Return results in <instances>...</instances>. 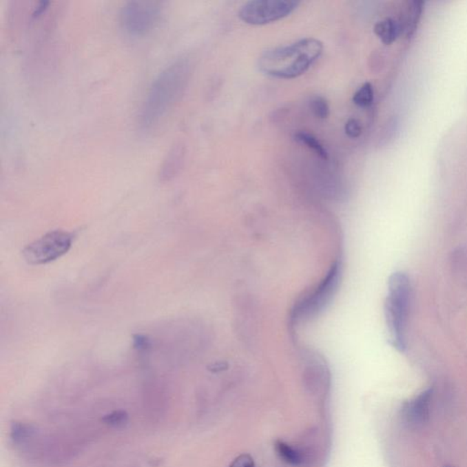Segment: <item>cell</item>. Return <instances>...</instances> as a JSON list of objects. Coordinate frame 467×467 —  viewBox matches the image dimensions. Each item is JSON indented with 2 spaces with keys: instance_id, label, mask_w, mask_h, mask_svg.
<instances>
[{
  "instance_id": "1",
  "label": "cell",
  "mask_w": 467,
  "mask_h": 467,
  "mask_svg": "<svg viewBox=\"0 0 467 467\" xmlns=\"http://www.w3.org/2000/svg\"><path fill=\"white\" fill-rule=\"evenodd\" d=\"M189 73V63L185 59H179L154 79L138 114L141 131L148 133L161 125L181 98Z\"/></svg>"
},
{
  "instance_id": "2",
  "label": "cell",
  "mask_w": 467,
  "mask_h": 467,
  "mask_svg": "<svg viewBox=\"0 0 467 467\" xmlns=\"http://www.w3.org/2000/svg\"><path fill=\"white\" fill-rule=\"evenodd\" d=\"M322 42L314 38L300 39L287 46L267 50L260 56L258 68L264 74L282 80L296 79L308 72L322 55Z\"/></svg>"
},
{
  "instance_id": "3",
  "label": "cell",
  "mask_w": 467,
  "mask_h": 467,
  "mask_svg": "<svg viewBox=\"0 0 467 467\" xmlns=\"http://www.w3.org/2000/svg\"><path fill=\"white\" fill-rule=\"evenodd\" d=\"M411 297L412 287L408 276L404 272L393 273L388 284L385 318L391 344L400 353L406 350V326Z\"/></svg>"
},
{
  "instance_id": "4",
  "label": "cell",
  "mask_w": 467,
  "mask_h": 467,
  "mask_svg": "<svg viewBox=\"0 0 467 467\" xmlns=\"http://www.w3.org/2000/svg\"><path fill=\"white\" fill-rule=\"evenodd\" d=\"M342 277V263L336 260L316 288L295 303L291 313L292 326L309 322L322 313L333 300Z\"/></svg>"
},
{
  "instance_id": "5",
  "label": "cell",
  "mask_w": 467,
  "mask_h": 467,
  "mask_svg": "<svg viewBox=\"0 0 467 467\" xmlns=\"http://www.w3.org/2000/svg\"><path fill=\"white\" fill-rule=\"evenodd\" d=\"M162 4L156 1H130L121 10L120 24L129 36L143 37L156 29L161 21Z\"/></svg>"
},
{
  "instance_id": "6",
  "label": "cell",
  "mask_w": 467,
  "mask_h": 467,
  "mask_svg": "<svg viewBox=\"0 0 467 467\" xmlns=\"http://www.w3.org/2000/svg\"><path fill=\"white\" fill-rule=\"evenodd\" d=\"M73 239L72 233L54 230L25 247L22 256L30 265H45L67 254L72 249Z\"/></svg>"
},
{
  "instance_id": "7",
  "label": "cell",
  "mask_w": 467,
  "mask_h": 467,
  "mask_svg": "<svg viewBox=\"0 0 467 467\" xmlns=\"http://www.w3.org/2000/svg\"><path fill=\"white\" fill-rule=\"evenodd\" d=\"M299 5L294 0H253L242 6L238 17L245 23L262 26L291 15Z\"/></svg>"
},
{
  "instance_id": "8",
  "label": "cell",
  "mask_w": 467,
  "mask_h": 467,
  "mask_svg": "<svg viewBox=\"0 0 467 467\" xmlns=\"http://www.w3.org/2000/svg\"><path fill=\"white\" fill-rule=\"evenodd\" d=\"M433 395L434 390L430 388L412 400L405 402L402 408V416L404 423L416 428L428 423Z\"/></svg>"
},
{
  "instance_id": "9",
  "label": "cell",
  "mask_w": 467,
  "mask_h": 467,
  "mask_svg": "<svg viewBox=\"0 0 467 467\" xmlns=\"http://www.w3.org/2000/svg\"><path fill=\"white\" fill-rule=\"evenodd\" d=\"M274 450L278 458L286 465L292 467H300L305 465L306 453L294 446H291L282 440H276Z\"/></svg>"
},
{
  "instance_id": "10",
  "label": "cell",
  "mask_w": 467,
  "mask_h": 467,
  "mask_svg": "<svg viewBox=\"0 0 467 467\" xmlns=\"http://www.w3.org/2000/svg\"><path fill=\"white\" fill-rule=\"evenodd\" d=\"M183 154L181 145H176L170 149L160 168L159 177L161 181H170L176 176L181 167Z\"/></svg>"
},
{
  "instance_id": "11",
  "label": "cell",
  "mask_w": 467,
  "mask_h": 467,
  "mask_svg": "<svg viewBox=\"0 0 467 467\" xmlns=\"http://www.w3.org/2000/svg\"><path fill=\"white\" fill-rule=\"evenodd\" d=\"M374 33L382 43L392 45L400 35V25L392 18H386L377 22L373 29Z\"/></svg>"
},
{
  "instance_id": "12",
  "label": "cell",
  "mask_w": 467,
  "mask_h": 467,
  "mask_svg": "<svg viewBox=\"0 0 467 467\" xmlns=\"http://www.w3.org/2000/svg\"><path fill=\"white\" fill-rule=\"evenodd\" d=\"M294 139L296 142L300 143V145H305L309 149H311L320 158L323 160L328 159L327 150L313 135L305 133V132H300V133L294 135Z\"/></svg>"
},
{
  "instance_id": "13",
  "label": "cell",
  "mask_w": 467,
  "mask_h": 467,
  "mask_svg": "<svg viewBox=\"0 0 467 467\" xmlns=\"http://www.w3.org/2000/svg\"><path fill=\"white\" fill-rule=\"evenodd\" d=\"M353 101L355 105L361 108H367L373 103L374 90L371 83L362 84L353 95Z\"/></svg>"
},
{
  "instance_id": "14",
  "label": "cell",
  "mask_w": 467,
  "mask_h": 467,
  "mask_svg": "<svg viewBox=\"0 0 467 467\" xmlns=\"http://www.w3.org/2000/svg\"><path fill=\"white\" fill-rule=\"evenodd\" d=\"M35 434V428L30 424L23 423H14L11 426L10 436L16 443H21L32 437Z\"/></svg>"
},
{
  "instance_id": "15",
  "label": "cell",
  "mask_w": 467,
  "mask_h": 467,
  "mask_svg": "<svg viewBox=\"0 0 467 467\" xmlns=\"http://www.w3.org/2000/svg\"><path fill=\"white\" fill-rule=\"evenodd\" d=\"M309 107H311L312 114L318 119L325 120L330 115V106H329L327 101L322 96L312 98Z\"/></svg>"
},
{
  "instance_id": "16",
  "label": "cell",
  "mask_w": 467,
  "mask_h": 467,
  "mask_svg": "<svg viewBox=\"0 0 467 467\" xmlns=\"http://www.w3.org/2000/svg\"><path fill=\"white\" fill-rule=\"evenodd\" d=\"M128 420V413L125 411H114L108 415H104L103 422L108 426H119L125 424Z\"/></svg>"
},
{
  "instance_id": "17",
  "label": "cell",
  "mask_w": 467,
  "mask_h": 467,
  "mask_svg": "<svg viewBox=\"0 0 467 467\" xmlns=\"http://www.w3.org/2000/svg\"><path fill=\"white\" fill-rule=\"evenodd\" d=\"M345 133L350 138H358L362 134L361 123L357 119H349L345 123Z\"/></svg>"
},
{
  "instance_id": "18",
  "label": "cell",
  "mask_w": 467,
  "mask_h": 467,
  "mask_svg": "<svg viewBox=\"0 0 467 467\" xmlns=\"http://www.w3.org/2000/svg\"><path fill=\"white\" fill-rule=\"evenodd\" d=\"M229 467H256V463L249 454H241L232 461Z\"/></svg>"
},
{
  "instance_id": "19",
  "label": "cell",
  "mask_w": 467,
  "mask_h": 467,
  "mask_svg": "<svg viewBox=\"0 0 467 467\" xmlns=\"http://www.w3.org/2000/svg\"><path fill=\"white\" fill-rule=\"evenodd\" d=\"M134 346L137 350H146L150 346V340L143 335H136L134 339Z\"/></svg>"
},
{
  "instance_id": "20",
  "label": "cell",
  "mask_w": 467,
  "mask_h": 467,
  "mask_svg": "<svg viewBox=\"0 0 467 467\" xmlns=\"http://www.w3.org/2000/svg\"><path fill=\"white\" fill-rule=\"evenodd\" d=\"M444 467H452V466H444Z\"/></svg>"
}]
</instances>
